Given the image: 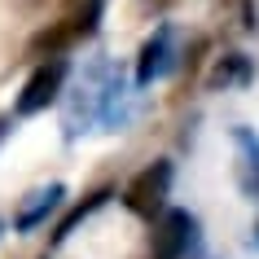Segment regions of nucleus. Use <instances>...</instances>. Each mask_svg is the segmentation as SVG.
Listing matches in <instances>:
<instances>
[{
	"mask_svg": "<svg viewBox=\"0 0 259 259\" xmlns=\"http://www.w3.org/2000/svg\"><path fill=\"white\" fill-rule=\"evenodd\" d=\"M150 259H185L198 242V215L193 211H180V206H163L158 215L150 220Z\"/></svg>",
	"mask_w": 259,
	"mask_h": 259,
	"instance_id": "20e7f679",
	"label": "nucleus"
},
{
	"mask_svg": "<svg viewBox=\"0 0 259 259\" xmlns=\"http://www.w3.org/2000/svg\"><path fill=\"white\" fill-rule=\"evenodd\" d=\"M250 75H255V66H250L246 53H224V57H215V66L206 75V88H211V93H229V88L250 83Z\"/></svg>",
	"mask_w": 259,
	"mask_h": 259,
	"instance_id": "0eeeda50",
	"label": "nucleus"
},
{
	"mask_svg": "<svg viewBox=\"0 0 259 259\" xmlns=\"http://www.w3.org/2000/svg\"><path fill=\"white\" fill-rule=\"evenodd\" d=\"M176 44H180V31L171 27V22L154 27V35L141 44V53H137V88H150V83L167 79V75L176 70V62H180Z\"/></svg>",
	"mask_w": 259,
	"mask_h": 259,
	"instance_id": "39448f33",
	"label": "nucleus"
},
{
	"mask_svg": "<svg viewBox=\"0 0 259 259\" xmlns=\"http://www.w3.org/2000/svg\"><path fill=\"white\" fill-rule=\"evenodd\" d=\"M171 176H176L171 163H167V158H154L150 167H141L137 176L127 180L123 206H127L132 215H141V220H154L167 206V198H171Z\"/></svg>",
	"mask_w": 259,
	"mask_h": 259,
	"instance_id": "7ed1b4c3",
	"label": "nucleus"
},
{
	"mask_svg": "<svg viewBox=\"0 0 259 259\" xmlns=\"http://www.w3.org/2000/svg\"><path fill=\"white\" fill-rule=\"evenodd\" d=\"M233 141H237V180H242V189L259 202V137L246 132V127H237Z\"/></svg>",
	"mask_w": 259,
	"mask_h": 259,
	"instance_id": "6e6552de",
	"label": "nucleus"
},
{
	"mask_svg": "<svg viewBox=\"0 0 259 259\" xmlns=\"http://www.w3.org/2000/svg\"><path fill=\"white\" fill-rule=\"evenodd\" d=\"M0 229H5V224H0Z\"/></svg>",
	"mask_w": 259,
	"mask_h": 259,
	"instance_id": "f8f14e48",
	"label": "nucleus"
},
{
	"mask_svg": "<svg viewBox=\"0 0 259 259\" xmlns=\"http://www.w3.org/2000/svg\"><path fill=\"white\" fill-rule=\"evenodd\" d=\"M66 202V185H40V189H31L22 202H18L14 211V233H31V229H40V224H49V215H53L57 206Z\"/></svg>",
	"mask_w": 259,
	"mask_h": 259,
	"instance_id": "423d86ee",
	"label": "nucleus"
},
{
	"mask_svg": "<svg viewBox=\"0 0 259 259\" xmlns=\"http://www.w3.org/2000/svg\"><path fill=\"white\" fill-rule=\"evenodd\" d=\"M127 97H132V88H127L123 66L110 57H97L79 75V83L66 93V137L75 141L79 132H93L97 123L114 132L127 119Z\"/></svg>",
	"mask_w": 259,
	"mask_h": 259,
	"instance_id": "f257e3e1",
	"label": "nucleus"
},
{
	"mask_svg": "<svg viewBox=\"0 0 259 259\" xmlns=\"http://www.w3.org/2000/svg\"><path fill=\"white\" fill-rule=\"evenodd\" d=\"M110 198H114V189H97V193H88L83 202H75V206L66 211V215H62V224H57V233H53V242H66L70 233L79 229V224H83L88 215H93V211H101V206H106Z\"/></svg>",
	"mask_w": 259,
	"mask_h": 259,
	"instance_id": "1a4fd4ad",
	"label": "nucleus"
},
{
	"mask_svg": "<svg viewBox=\"0 0 259 259\" xmlns=\"http://www.w3.org/2000/svg\"><path fill=\"white\" fill-rule=\"evenodd\" d=\"M101 0H83L79 9L66 18V31H70V40L79 44V40H88V35H97V27H101Z\"/></svg>",
	"mask_w": 259,
	"mask_h": 259,
	"instance_id": "9d476101",
	"label": "nucleus"
},
{
	"mask_svg": "<svg viewBox=\"0 0 259 259\" xmlns=\"http://www.w3.org/2000/svg\"><path fill=\"white\" fill-rule=\"evenodd\" d=\"M66 75H70L66 53H57V57H40V62H35V70L27 75V83H22L18 101H14V114H18V119H31V114L49 110L57 97L66 93Z\"/></svg>",
	"mask_w": 259,
	"mask_h": 259,
	"instance_id": "f03ea898",
	"label": "nucleus"
},
{
	"mask_svg": "<svg viewBox=\"0 0 259 259\" xmlns=\"http://www.w3.org/2000/svg\"><path fill=\"white\" fill-rule=\"evenodd\" d=\"M9 137V119H0V141Z\"/></svg>",
	"mask_w": 259,
	"mask_h": 259,
	"instance_id": "9b49d317",
	"label": "nucleus"
}]
</instances>
